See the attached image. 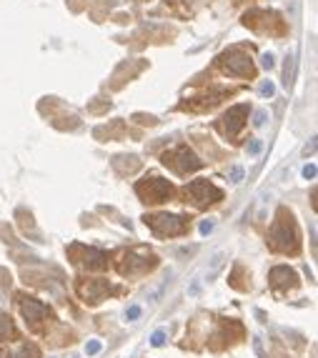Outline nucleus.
Wrapping results in <instances>:
<instances>
[{
  "label": "nucleus",
  "mask_w": 318,
  "mask_h": 358,
  "mask_svg": "<svg viewBox=\"0 0 318 358\" xmlns=\"http://www.w3.org/2000/svg\"><path fill=\"white\" fill-rule=\"evenodd\" d=\"M268 243L276 253H298L301 248V238H298V228H296V221L286 208H278L276 215V223L271 228V236Z\"/></svg>",
  "instance_id": "nucleus-1"
},
{
  "label": "nucleus",
  "mask_w": 318,
  "mask_h": 358,
  "mask_svg": "<svg viewBox=\"0 0 318 358\" xmlns=\"http://www.w3.org/2000/svg\"><path fill=\"white\" fill-rule=\"evenodd\" d=\"M158 266V258L153 253H148L145 248H130L125 253H120L118 258V270L123 276H141V273H148Z\"/></svg>",
  "instance_id": "nucleus-2"
},
{
  "label": "nucleus",
  "mask_w": 318,
  "mask_h": 358,
  "mask_svg": "<svg viewBox=\"0 0 318 358\" xmlns=\"http://www.w3.org/2000/svg\"><path fill=\"white\" fill-rule=\"evenodd\" d=\"M163 163H166L171 171H175L178 176L193 173V171H198V168L203 166L201 158H198L191 148H186V146H178V148L163 153Z\"/></svg>",
  "instance_id": "nucleus-3"
},
{
  "label": "nucleus",
  "mask_w": 318,
  "mask_h": 358,
  "mask_svg": "<svg viewBox=\"0 0 318 358\" xmlns=\"http://www.w3.org/2000/svg\"><path fill=\"white\" fill-rule=\"evenodd\" d=\"M68 256L73 258L75 266L81 268H88V270H103L108 268V253L98 251V248H86L81 243H73L68 248Z\"/></svg>",
  "instance_id": "nucleus-4"
},
{
  "label": "nucleus",
  "mask_w": 318,
  "mask_h": 358,
  "mask_svg": "<svg viewBox=\"0 0 318 358\" xmlns=\"http://www.w3.org/2000/svg\"><path fill=\"white\" fill-rule=\"evenodd\" d=\"M186 198L193 203V206H198V208H205V206H210V203H216V201H221L223 198V190L221 188H216L210 180H193L191 185H186Z\"/></svg>",
  "instance_id": "nucleus-5"
},
{
  "label": "nucleus",
  "mask_w": 318,
  "mask_h": 358,
  "mask_svg": "<svg viewBox=\"0 0 318 358\" xmlns=\"http://www.w3.org/2000/svg\"><path fill=\"white\" fill-rule=\"evenodd\" d=\"M143 221L145 226L153 228L158 236H180L188 228V223L180 215H173V213H153V215H145Z\"/></svg>",
  "instance_id": "nucleus-6"
},
{
  "label": "nucleus",
  "mask_w": 318,
  "mask_h": 358,
  "mask_svg": "<svg viewBox=\"0 0 318 358\" xmlns=\"http://www.w3.org/2000/svg\"><path fill=\"white\" fill-rule=\"evenodd\" d=\"M136 193L143 198L145 203H163V201H168L171 196H173V188H171V183L163 178H143L138 185H136Z\"/></svg>",
  "instance_id": "nucleus-7"
},
{
  "label": "nucleus",
  "mask_w": 318,
  "mask_h": 358,
  "mask_svg": "<svg viewBox=\"0 0 318 358\" xmlns=\"http://www.w3.org/2000/svg\"><path fill=\"white\" fill-rule=\"evenodd\" d=\"M18 303H20V311H23V316H25L28 328L33 331V333H43V323H45V318L50 316L48 306L40 303V300H35V298H28V296H18Z\"/></svg>",
  "instance_id": "nucleus-8"
},
{
  "label": "nucleus",
  "mask_w": 318,
  "mask_h": 358,
  "mask_svg": "<svg viewBox=\"0 0 318 358\" xmlns=\"http://www.w3.org/2000/svg\"><path fill=\"white\" fill-rule=\"evenodd\" d=\"M75 288H78V296L86 300V303H90V306L100 303L108 293H113L111 283L103 281V278H78V286Z\"/></svg>",
  "instance_id": "nucleus-9"
},
{
  "label": "nucleus",
  "mask_w": 318,
  "mask_h": 358,
  "mask_svg": "<svg viewBox=\"0 0 318 358\" xmlns=\"http://www.w3.org/2000/svg\"><path fill=\"white\" fill-rule=\"evenodd\" d=\"M221 68L228 73V75H241V78H248L253 75V63L246 53L241 50H228L223 58H221Z\"/></svg>",
  "instance_id": "nucleus-10"
},
{
  "label": "nucleus",
  "mask_w": 318,
  "mask_h": 358,
  "mask_svg": "<svg viewBox=\"0 0 318 358\" xmlns=\"http://www.w3.org/2000/svg\"><path fill=\"white\" fill-rule=\"evenodd\" d=\"M246 118H248V105H233V108H228V113L218 120V130L226 138H235L238 130L243 128Z\"/></svg>",
  "instance_id": "nucleus-11"
},
{
  "label": "nucleus",
  "mask_w": 318,
  "mask_h": 358,
  "mask_svg": "<svg viewBox=\"0 0 318 358\" xmlns=\"http://www.w3.org/2000/svg\"><path fill=\"white\" fill-rule=\"evenodd\" d=\"M268 281H271V286H273L276 293L288 291V288H296V286H298V276H296V270L288 268V266H276V268L271 270Z\"/></svg>",
  "instance_id": "nucleus-12"
},
{
  "label": "nucleus",
  "mask_w": 318,
  "mask_h": 358,
  "mask_svg": "<svg viewBox=\"0 0 318 358\" xmlns=\"http://www.w3.org/2000/svg\"><path fill=\"white\" fill-rule=\"evenodd\" d=\"M113 166H116V171L120 176H125V173H136L141 168V160L136 155H120V158L113 160Z\"/></svg>",
  "instance_id": "nucleus-13"
},
{
  "label": "nucleus",
  "mask_w": 318,
  "mask_h": 358,
  "mask_svg": "<svg viewBox=\"0 0 318 358\" xmlns=\"http://www.w3.org/2000/svg\"><path fill=\"white\" fill-rule=\"evenodd\" d=\"M5 358H40V351H38V346H33V343H20V346H15V348H10Z\"/></svg>",
  "instance_id": "nucleus-14"
},
{
  "label": "nucleus",
  "mask_w": 318,
  "mask_h": 358,
  "mask_svg": "<svg viewBox=\"0 0 318 358\" xmlns=\"http://www.w3.org/2000/svg\"><path fill=\"white\" fill-rule=\"evenodd\" d=\"M15 336H18V331H15V326H13L10 316L0 311V343H5V341H13Z\"/></svg>",
  "instance_id": "nucleus-15"
},
{
  "label": "nucleus",
  "mask_w": 318,
  "mask_h": 358,
  "mask_svg": "<svg viewBox=\"0 0 318 358\" xmlns=\"http://www.w3.org/2000/svg\"><path fill=\"white\" fill-rule=\"evenodd\" d=\"M241 276H243V268H241V266H235V270H233V276H231V286H233V288H238V291H248V288H251V283L241 281Z\"/></svg>",
  "instance_id": "nucleus-16"
},
{
  "label": "nucleus",
  "mask_w": 318,
  "mask_h": 358,
  "mask_svg": "<svg viewBox=\"0 0 318 358\" xmlns=\"http://www.w3.org/2000/svg\"><path fill=\"white\" fill-rule=\"evenodd\" d=\"M150 343H153V346H163V343H166V331H155V333L150 336Z\"/></svg>",
  "instance_id": "nucleus-17"
},
{
  "label": "nucleus",
  "mask_w": 318,
  "mask_h": 358,
  "mask_svg": "<svg viewBox=\"0 0 318 358\" xmlns=\"http://www.w3.org/2000/svg\"><path fill=\"white\" fill-rule=\"evenodd\" d=\"M100 348H103V346H100V341H90V343H86V353H88V356H95Z\"/></svg>",
  "instance_id": "nucleus-18"
},
{
  "label": "nucleus",
  "mask_w": 318,
  "mask_h": 358,
  "mask_svg": "<svg viewBox=\"0 0 318 358\" xmlns=\"http://www.w3.org/2000/svg\"><path fill=\"white\" fill-rule=\"evenodd\" d=\"M138 316H141V306H130V308L125 311V318H128V321H136Z\"/></svg>",
  "instance_id": "nucleus-19"
},
{
  "label": "nucleus",
  "mask_w": 318,
  "mask_h": 358,
  "mask_svg": "<svg viewBox=\"0 0 318 358\" xmlns=\"http://www.w3.org/2000/svg\"><path fill=\"white\" fill-rule=\"evenodd\" d=\"M276 93V88H273V83H263L260 86V95H266V98H271Z\"/></svg>",
  "instance_id": "nucleus-20"
},
{
  "label": "nucleus",
  "mask_w": 318,
  "mask_h": 358,
  "mask_svg": "<svg viewBox=\"0 0 318 358\" xmlns=\"http://www.w3.org/2000/svg\"><path fill=\"white\" fill-rule=\"evenodd\" d=\"M260 148H263V143H260V141H253V143L248 146V153H251V155H258Z\"/></svg>",
  "instance_id": "nucleus-21"
},
{
  "label": "nucleus",
  "mask_w": 318,
  "mask_h": 358,
  "mask_svg": "<svg viewBox=\"0 0 318 358\" xmlns=\"http://www.w3.org/2000/svg\"><path fill=\"white\" fill-rule=\"evenodd\" d=\"M303 178H316V166H313V163L303 168Z\"/></svg>",
  "instance_id": "nucleus-22"
},
{
  "label": "nucleus",
  "mask_w": 318,
  "mask_h": 358,
  "mask_svg": "<svg viewBox=\"0 0 318 358\" xmlns=\"http://www.w3.org/2000/svg\"><path fill=\"white\" fill-rule=\"evenodd\" d=\"M231 178H233V183H238V180L243 178V168H238V166L231 168Z\"/></svg>",
  "instance_id": "nucleus-23"
},
{
  "label": "nucleus",
  "mask_w": 318,
  "mask_h": 358,
  "mask_svg": "<svg viewBox=\"0 0 318 358\" xmlns=\"http://www.w3.org/2000/svg\"><path fill=\"white\" fill-rule=\"evenodd\" d=\"M213 231V221H203L201 223V233L205 236V233H210Z\"/></svg>",
  "instance_id": "nucleus-24"
},
{
  "label": "nucleus",
  "mask_w": 318,
  "mask_h": 358,
  "mask_svg": "<svg viewBox=\"0 0 318 358\" xmlns=\"http://www.w3.org/2000/svg\"><path fill=\"white\" fill-rule=\"evenodd\" d=\"M253 123H256V125H263V123H266V113H263V111H258V113H256V120H253Z\"/></svg>",
  "instance_id": "nucleus-25"
},
{
  "label": "nucleus",
  "mask_w": 318,
  "mask_h": 358,
  "mask_svg": "<svg viewBox=\"0 0 318 358\" xmlns=\"http://www.w3.org/2000/svg\"><path fill=\"white\" fill-rule=\"evenodd\" d=\"M263 68H273V56H263Z\"/></svg>",
  "instance_id": "nucleus-26"
}]
</instances>
